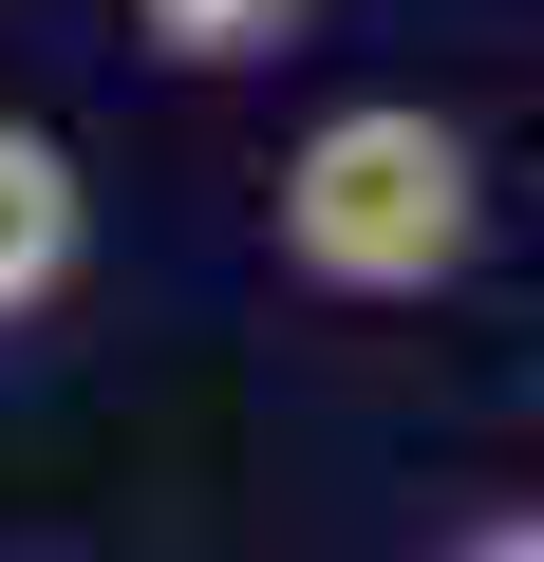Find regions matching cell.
<instances>
[{
    "label": "cell",
    "mask_w": 544,
    "mask_h": 562,
    "mask_svg": "<svg viewBox=\"0 0 544 562\" xmlns=\"http://www.w3.org/2000/svg\"><path fill=\"white\" fill-rule=\"evenodd\" d=\"M263 225H282V262L320 281V301H432V281H469V244H488V169L413 94H338L282 150Z\"/></svg>",
    "instance_id": "1"
},
{
    "label": "cell",
    "mask_w": 544,
    "mask_h": 562,
    "mask_svg": "<svg viewBox=\"0 0 544 562\" xmlns=\"http://www.w3.org/2000/svg\"><path fill=\"white\" fill-rule=\"evenodd\" d=\"M76 244H95V188H76V150H57L38 113H0V319H38L57 281H76Z\"/></svg>",
    "instance_id": "2"
},
{
    "label": "cell",
    "mask_w": 544,
    "mask_h": 562,
    "mask_svg": "<svg viewBox=\"0 0 544 562\" xmlns=\"http://www.w3.org/2000/svg\"><path fill=\"white\" fill-rule=\"evenodd\" d=\"M301 20H320V0H132V38L169 76H244V57H282Z\"/></svg>",
    "instance_id": "3"
},
{
    "label": "cell",
    "mask_w": 544,
    "mask_h": 562,
    "mask_svg": "<svg viewBox=\"0 0 544 562\" xmlns=\"http://www.w3.org/2000/svg\"><path fill=\"white\" fill-rule=\"evenodd\" d=\"M469 562H544V525H488V543H469Z\"/></svg>",
    "instance_id": "4"
}]
</instances>
